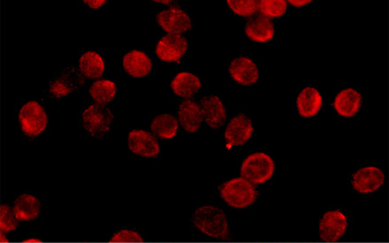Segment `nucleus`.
Returning <instances> with one entry per match:
<instances>
[{
  "label": "nucleus",
  "mask_w": 389,
  "mask_h": 243,
  "mask_svg": "<svg viewBox=\"0 0 389 243\" xmlns=\"http://www.w3.org/2000/svg\"><path fill=\"white\" fill-rule=\"evenodd\" d=\"M155 3H161V4H167V5H170V4H171L172 2L171 1H154Z\"/></svg>",
  "instance_id": "nucleus-33"
},
{
  "label": "nucleus",
  "mask_w": 389,
  "mask_h": 243,
  "mask_svg": "<svg viewBox=\"0 0 389 243\" xmlns=\"http://www.w3.org/2000/svg\"><path fill=\"white\" fill-rule=\"evenodd\" d=\"M157 21L170 35H181L192 28L190 17L178 7H170L162 11L157 14Z\"/></svg>",
  "instance_id": "nucleus-6"
},
{
  "label": "nucleus",
  "mask_w": 389,
  "mask_h": 243,
  "mask_svg": "<svg viewBox=\"0 0 389 243\" xmlns=\"http://www.w3.org/2000/svg\"><path fill=\"white\" fill-rule=\"evenodd\" d=\"M229 72L234 82L241 86H251L259 80L258 66L249 58H234L229 65Z\"/></svg>",
  "instance_id": "nucleus-13"
},
{
  "label": "nucleus",
  "mask_w": 389,
  "mask_h": 243,
  "mask_svg": "<svg viewBox=\"0 0 389 243\" xmlns=\"http://www.w3.org/2000/svg\"><path fill=\"white\" fill-rule=\"evenodd\" d=\"M200 108L205 123L212 130L222 128L227 120V110L218 95H208L201 99Z\"/></svg>",
  "instance_id": "nucleus-12"
},
{
  "label": "nucleus",
  "mask_w": 389,
  "mask_h": 243,
  "mask_svg": "<svg viewBox=\"0 0 389 243\" xmlns=\"http://www.w3.org/2000/svg\"><path fill=\"white\" fill-rule=\"evenodd\" d=\"M111 241L113 242H141L142 237L137 232L123 229L113 234Z\"/></svg>",
  "instance_id": "nucleus-28"
},
{
  "label": "nucleus",
  "mask_w": 389,
  "mask_h": 243,
  "mask_svg": "<svg viewBox=\"0 0 389 243\" xmlns=\"http://www.w3.org/2000/svg\"><path fill=\"white\" fill-rule=\"evenodd\" d=\"M128 149L138 156L155 157L160 152L157 138L152 133L141 130H132L128 138Z\"/></svg>",
  "instance_id": "nucleus-9"
},
{
  "label": "nucleus",
  "mask_w": 389,
  "mask_h": 243,
  "mask_svg": "<svg viewBox=\"0 0 389 243\" xmlns=\"http://www.w3.org/2000/svg\"><path fill=\"white\" fill-rule=\"evenodd\" d=\"M0 237H0V242H5L7 241L6 238L5 237V235H4L3 233H1V235H0Z\"/></svg>",
  "instance_id": "nucleus-32"
},
{
  "label": "nucleus",
  "mask_w": 389,
  "mask_h": 243,
  "mask_svg": "<svg viewBox=\"0 0 389 243\" xmlns=\"http://www.w3.org/2000/svg\"><path fill=\"white\" fill-rule=\"evenodd\" d=\"M21 130L28 136H38L46 130L48 116L38 102L31 101L21 108L19 114Z\"/></svg>",
  "instance_id": "nucleus-5"
},
{
  "label": "nucleus",
  "mask_w": 389,
  "mask_h": 243,
  "mask_svg": "<svg viewBox=\"0 0 389 243\" xmlns=\"http://www.w3.org/2000/svg\"><path fill=\"white\" fill-rule=\"evenodd\" d=\"M41 211V204L32 195L21 194L14 201V212L21 221H31L38 218Z\"/></svg>",
  "instance_id": "nucleus-21"
},
{
  "label": "nucleus",
  "mask_w": 389,
  "mask_h": 243,
  "mask_svg": "<svg viewBox=\"0 0 389 243\" xmlns=\"http://www.w3.org/2000/svg\"><path fill=\"white\" fill-rule=\"evenodd\" d=\"M83 3L84 5L90 7V9H98L104 6L106 1L105 0H89V1H88V0H84Z\"/></svg>",
  "instance_id": "nucleus-29"
},
{
  "label": "nucleus",
  "mask_w": 389,
  "mask_h": 243,
  "mask_svg": "<svg viewBox=\"0 0 389 243\" xmlns=\"http://www.w3.org/2000/svg\"><path fill=\"white\" fill-rule=\"evenodd\" d=\"M289 3H291L294 6L301 7L309 5L311 3V0H289Z\"/></svg>",
  "instance_id": "nucleus-30"
},
{
  "label": "nucleus",
  "mask_w": 389,
  "mask_h": 243,
  "mask_svg": "<svg viewBox=\"0 0 389 243\" xmlns=\"http://www.w3.org/2000/svg\"><path fill=\"white\" fill-rule=\"evenodd\" d=\"M227 6L241 17H251L259 9V1L255 0H227Z\"/></svg>",
  "instance_id": "nucleus-26"
},
{
  "label": "nucleus",
  "mask_w": 389,
  "mask_h": 243,
  "mask_svg": "<svg viewBox=\"0 0 389 243\" xmlns=\"http://www.w3.org/2000/svg\"><path fill=\"white\" fill-rule=\"evenodd\" d=\"M362 95L354 88L341 91L333 101V108L340 116L351 118L356 115L361 108Z\"/></svg>",
  "instance_id": "nucleus-16"
},
{
  "label": "nucleus",
  "mask_w": 389,
  "mask_h": 243,
  "mask_svg": "<svg viewBox=\"0 0 389 243\" xmlns=\"http://www.w3.org/2000/svg\"><path fill=\"white\" fill-rule=\"evenodd\" d=\"M220 196L231 207L244 209L254 204L258 192L254 185L247 180L234 178L223 184Z\"/></svg>",
  "instance_id": "nucleus-2"
},
{
  "label": "nucleus",
  "mask_w": 389,
  "mask_h": 243,
  "mask_svg": "<svg viewBox=\"0 0 389 243\" xmlns=\"http://www.w3.org/2000/svg\"><path fill=\"white\" fill-rule=\"evenodd\" d=\"M171 88L178 97L189 98L201 90L202 83L200 79L194 73L182 72L172 79Z\"/></svg>",
  "instance_id": "nucleus-20"
},
{
  "label": "nucleus",
  "mask_w": 389,
  "mask_h": 243,
  "mask_svg": "<svg viewBox=\"0 0 389 243\" xmlns=\"http://www.w3.org/2000/svg\"><path fill=\"white\" fill-rule=\"evenodd\" d=\"M194 226L214 239H225L229 235V223L225 212L215 206H201L193 215Z\"/></svg>",
  "instance_id": "nucleus-1"
},
{
  "label": "nucleus",
  "mask_w": 389,
  "mask_h": 243,
  "mask_svg": "<svg viewBox=\"0 0 389 243\" xmlns=\"http://www.w3.org/2000/svg\"><path fill=\"white\" fill-rule=\"evenodd\" d=\"M19 224V219H17L14 209L9 205H2L0 209V229L1 233H9L16 229Z\"/></svg>",
  "instance_id": "nucleus-27"
},
{
  "label": "nucleus",
  "mask_w": 389,
  "mask_h": 243,
  "mask_svg": "<svg viewBox=\"0 0 389 243\" xmlns=\"http://www.w3.org/2000/svg\"><path fill=\"white\" fill-rule=\"evenodd\" d=\"M178 117L183 130L189 133H196L203 123L200 106L190 99L180 105Z\"/></svg>",
  "instance_id": "nucleus-19"
},
{
  "label": "nucleus",
  "mask_w": 389,
  "mask_h": 243,
  "mask_svg": "<svg viewBox=\"0 0 389 243\" xmlns=\"http://www.w3.org/2000/svg\"><path fill=\"white\" fill-rule=\"evenodd\" d=\"M274 170V161L269 155L255 152L245 158L242 164L241 175L253 185H260L273 177Z\"/></svg>",
  "instance_id": "nucleus-3"
},
{
  "label": "nucleus",
  "mask_w": 389,
  "mask_h": 243,
  "mask_svg": "<svg viewBox=\"0 0 389 243\" xmlns=\"http://www.w3.org/2000/svg\"><path fill=\"white\" fill-rule=\"evenodd\" d=\"M245 33L248 38L256 43H267L274 38V25L269 18L254 16L246 24Z\"/></svg>",
  "instance_id": "nucleus-15"
},
{
  "label": "nucleus",
  "mask_w": 389,
  "mask_h": 243,
  "mask_svg": "<svg viewBox=\"0 0 389 243\" xmlns=\"http://www.w3.org/2000/svg\"><path fill=\"white\" fill-rule=\"evenodd\" d=\"M188 42L182 35H167L163 36L157 44L156 54L165 62H176L183 57Z\"/></svg>",
  "instance_id": "nucleus-10"
},
{
  "label": "nucleus",
  "mask_w": 389,
  "mask_h": 243,
  "mask_svg": "<svg viewBox=\"0 0 389 243\" xmlns=\"http://www.w3.org/2000/svg\"><path fill=\"white\" fill-rule=\"evenodd\" d=\"M154 135L161 139H172L177 135L179 125L177 120L170 114H160L150 123Z\"/></svg>",
  "instance_id": "nucleus-23"
},
{
  "label": "nucleus",
  "mask_w": 389,
  "mask_h": 243,
  "mask_svg": "<svg viewBox=\"0 0 389 243\" xmlns=\"http://www.w3.org/2000/svg\"><path fill=\"white\" fill-rule=\"evenodd\" d=\"M112 110L105 105H93L83 110L82 123L84 130L93 138H100L111 130Z\"/></svg>",
  "instance_id": "nucleus-4"
},
{
  "label": "nucleus",
  "mask_w": 389,
  "mask_h": 243,
  "mask_svg": "<svg viewBox=\"0 0 389 243\" xmlns=\"http://www.w3.org/2000/svg\"><path fill=\"white\" fill-rule=\"evenodd\" d=\"M105 61L95 51H87L79 60V69L83 76L90 79L100 78L105 72Z\"/></svg>",
  "instance_id": "nucleus-22"
},
{
  "label": "nucleus",
  "mask_w": 389,
  "mask_h": 243,
  "mask_svg": "<svg viewBox=\"0 0 389 243\" xmlns=\"http://www.w3.org/2000/svg\"><path fill=\"white\" fill-rule=\"evenodd\" d=\"M123 66L125 71L134 78L148 76L152 68L150 58L141 51H131L125 55Z\"/></svg>",
  "instance_id": "nucleus-18"
},
{
  "label": "nucleus",
  "mask_w": 389,
  "mask_h": 243,
  "mask_svg": "<svg viewBox=\"0 0 389 243\" xmlns=\"http://www.w3.org/2000/svg\"><path fill=\"white\" fill-rule=\"evenodd\" d=\"M323 105V98L316 88H304L296 99V108L299 113L304 118L317 115Z\"/></svg>",
  "instance_id": "nucleus-17"
},
{
  "label": "nucleus",
  "mask_w": 389,
  "mask_h": 243,
  "mask_svg": "<svg viewBox=\"0 0 389 243\" xmlns=\"http://www.w3.org/2000/svg\"><path fill=\"white\" fill-rule=\"evenodd\" d=\"M116 91V84L112 81L100 80L90 86V95L97 105H105L113 100Z\"/></svg>",
  "instance_id": "nucleus-24"
},
{
  "label": "nucleus",
  "mask_w": 389,
  "mask_h": 243,
  "mask_svg": "<svg viewBox=\"0 0 389 243\" xmlns=\"http://www.w3.org/2000/svg\"><path fill=\"white\" fill-rule=\"evenodd\" d=\"M348 228V219L341 211H329L319 221V234L322 241H339Z\"/></svg>",
  "instance_id": "nucleus-7"
},
{
  "label": "nucleus",
  "mask_w": 389,
  "mask_h": 243,
  "mask_svg": "<svg viewBox=\"0 0 389 243\" xmlns=\"http://www.w3.org/2000/svg\"><path fill=\"white\" fill-rule=\"evenodd\" d=\"M384 182V172L377 167H362L352 176V187L361 194L375 192L383 187Z\"/></svg>",
  "instance_id": "nucleus-8"
},
{
  "label": "nucleus",
  "mask_w": 389,
  "mask_h": 243,
  "mask_svg": "<svg viewBox=\"0 0 389 243\" xmlns=\"http://www.w3.org/2000/svg\"><path fill=\"white\" fill-rule=\"evenodd\" d=\"M40 241V239H34V238H32V239H27V240H25V242H39Z\"/></svg>",
  "instance_id": "nucleus-31"
},
{
  "label": "nucleus",
  "mask_w": 389,
  "mask_h": 243,
  "mask_svg": "<svg viewBox=\"0 0 389 243\" xmlns=\"http://www.w3.org/2000/svg\"><path fill=\"white\" fill-rule=\"evenodd\" d=\"M80 76L76 69L73 66H68L61 70L51 81L49 86L50 93L54 98H61L73 93L79 87Z\"/></svg>",
  "instance_id": "nucleus-11"
},
{
  "label": "nucleus",
  "mask_w": 389,
  "mask_h": 243,
  "mask_svg": "<svg viewBox=\"0 0 389 243\" xmlns=\"http://www.w3.org/2000/svg\"><path fill=\"white\" fill-rule=\"evenodd\" d=\"M253 130L252 121L244 114H239L227 124L225 138L230 145L242 146L251 139Z\"/></svg>",
  "instance_id": "nucleus-14"
},
{
  "label": "nucleus",
  "mask_w": 389,
  "mask_h": 243,
  "mask_svg": "<svg viewBox=\"0 0 389 243\" xmlns=\"http://www.w3.org/2000/svg\"><path fill=\"white\" fill-rule=\"evenodd\" d=\"M259 9L267 18H280L287 12V2L284 0H261Z\"/></svg>",
  "instance_id": "nucleus-25"
}]
</instances>
